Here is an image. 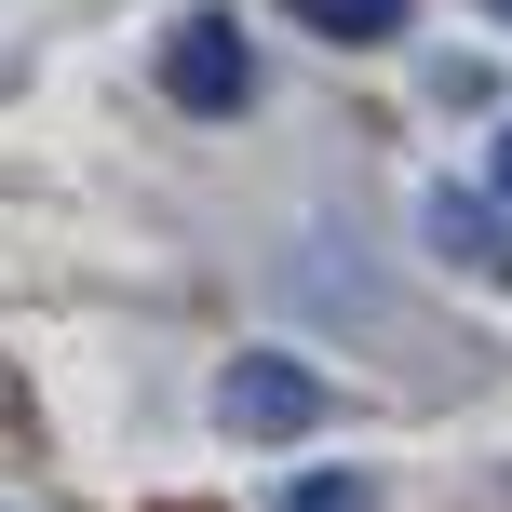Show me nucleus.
<instances>
[{"instance_id":"0eeeda50","label":"nucleus","mask_w":512,"mask_h":512,"mask_svg":"<svg viewBox=\"0 0 512 512\" xmlns=\"http://www.w3.org/2000/svg\"><path fill=\"white\" fill-rule=\"evenodd\" d=\"M486 14H512V0H486Z\"/></svg>"},{"instance_id":"f257e3e1","label":"nucleus","mask_w":512,"mask_h":512,"mask_svg":"<svg viewBox=\"0 0 512 512\" xmlns=\"http://www.w3.org/2000/svg\"><path fill=\"white\" fill-rule=\"evenodd\" d=\"M324 405H337V391L310 378L297 351H243L230 378H216V418H230L243 445H297V432H324Z\"/></svg>"},{"instance_id":"20e7f679","label":"nucleus","mask_w":512,"mask_h":512,"mask_svg":"<svg viewBox=\"0 0 512 512\" xmlns=\"http://www.w3.org/2000/svg\"><path fill=\"white\" fill-rule=\"evenodd\" d=\"M283 14H297L310 41H337V54H364V41H391V27H405V0H283Z\"/></svg>"},{"instance_id":"7ed1b4c3","label":"nucleus","mask_w":512,"mask_h":512,"mask_svg":"<svg viewBox=\"0 0 512 512\" xmlns=\"http://www.w3.org/2000/svg\"><path fill=\"white\" fill-rule=\"evenodd\" d=\"M499 189H432V203H418V230H432V256L445 270H472V283H512V230H499Z\"/></svg>"},{"instance_id":"423d86ee","label":"nucleus","mask_w":512,"mask_h":512,"mask_svg":"<svg viewBox=\"0 0 512 512\" xmlns=\"http://www.w3.org/2000/svg\"><path fill=\"white\" fill-rule=\"evenodd\" d=\"M486 189H499V203H512V122H499V149H486Z\"/></svg>"},{"instance_id":"39448f33","label":"nucleus","mask_w":512,"mask_h":512,"mask_svg":"<svg viewBox=\"0 0 512 512\" xmlns=\"http://www.w3.org/2000/svg\"><path fill=\"white\" fill-rule=\"evenodd\" d=\"M270 512H378V486H364V472H297Z\"/></svg>"},{"instance_id":"f03ea898","label":"nucleus","mask_w":512,"mask_h":512,"mask_svg":"<svg viewBox=\"0 0 512 512\" xmlns=\"http://www.w3.org/2000/svg\"><path fill=\"white\" fill-rule=\"evenodd\" d=\"M162 95H176L189 122H230V108L256 95V54H243V27H230V14H189L176 41H162Z\"/></svg>"}]
</instances>
